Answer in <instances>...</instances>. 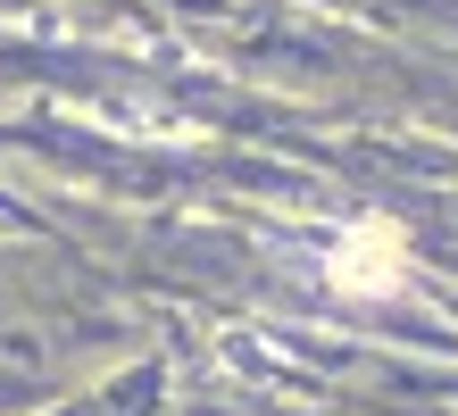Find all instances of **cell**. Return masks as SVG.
I'll return each mask as SVG.
<instances>
[{
	"label": "cell",
	"instance_id": "6da1fadb",
	"mask_svg": "<svg viewBox=\"0 0 458 416\" xmlns=\"http://www.w3.org/2000/svg\"><path fill=\"white\" fill-rule=\"evenodd\" d=\"M400 275H409V250H400L392 225H350L334 250H326V284L334 292H359V300H392Z\"/></svg>",
	"mask_w": 458,
	"mask_h": 416
}]
</instances>
